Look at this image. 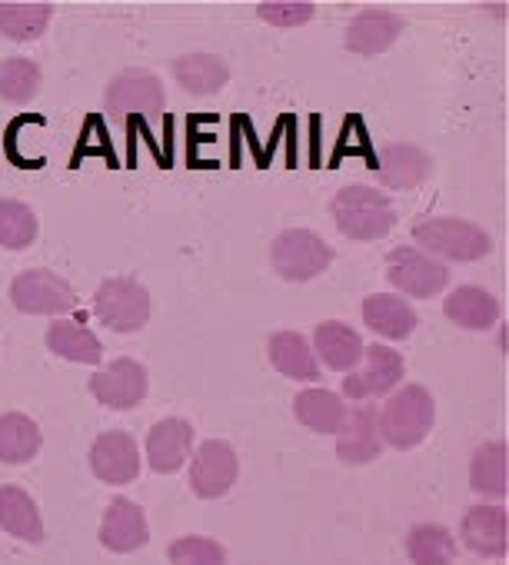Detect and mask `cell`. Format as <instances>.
I'll return each instance as SVG.
<instances>
[{
  "label": "cell",
  "instance_id": "obj_2",
  "mask_svg": "<svg viewBox=\"0 0 509 565\" xmlns=\"http://www.w3.org/2000/svg\"><path fill=\"white\" fill-rule=\"evenodd\" d=\"M330 213L340 226L343 236L370 243V239H383L393 226H396V210L393 200L367 183H350L343 186L333 200H330Z\"/></svg>",
  "mask_w": 509,
  "mask_h": 565
},
{
  "label": "cell",
  "instance_id": "obj_31",
  "mask_svg": "<svg viewBox=\"0 0 509 565\" xmlns=\"http://www.w3.org/2000/svg\"><path fill=\"white\" fill-rule=\"evenodd\" d=\"M41 84H44V74H41L38 61H28V57L0 61V97L4 100L31 104L38 97Z\"/></svg>",
  "mask_w": 509,
  "mask_h": 565
},
{
  "label": "cell",
  "instance_id": "obj_32",
  "mask_svg": "<svg viewBox=\"0 0 509 565\" xmlns=\"http://www.w3.org/2000/svg\"><path fill=\"white\" fill-rule=\"evenodd\" d=\"M38 239V216L21 200H0V246L28 249Z\"/></svg>",
  "mask_w": 509,
  "mask_h": 565
},
{
  "label": "cell",
  "instance_id": "obj_14",
  "mask_svg": "<svg viewBox=\"0 0 509 565\" xmlns=\"http://www.w3.org/2000/svg\"><path fill=\"white\" fill-rule=\"evenodd\" d=\"M193 456V426L187 419H160L147 433V462L160 476L180 472Z\"/></svg>",
  "mask_w": 509,
  "mask_h": 565
},
{
  "label": "cell",
  "instance_id": "obj_9",
  "mask_svg": "<svg viewBox=\"0 0 509 565\" xmlns=\"http://www.w3.org/2000/svg\"><path fill=\"white\" fill-rule=\"evenodd\" d=\"M107 114L114 117H160L167 107V94L157 74L150 71H120L107 84Z\"/></svg>",
  "mask_w": 509,
  "mask_h": 565
},
{
  "label": "cell",
  "instance_id": "obj_22",
  "mask_svg": "<svg viewBox=\"0 0 509 565\" xmlns=\"http://www.w3.org/2000/svg\"><path fill=\"white\" fill-rule=\"evenodd\" d=\"M0 529L11 532L14 539L44 542V519L38 502L31 499V492H24L21 486H0Z\"/></svg>",
  "mask_w": 509,
  "mask_h": 565
},
{
  "label": "cell",
  "instance_id": "obj_6",
  "mask_svg": "<svg viewBox=\"0 0 509 565\" xmlns=\"http://www.w3.org/2000/svg\"><path fill=\"white\" fill-rule=\"evenodd\" d=\"M11 303L31 317H64L77 307V294L51 269H28L11 282Z\"/></svg>",
  "mask_w": 509,
  "mask_h": 565
},
{
  "label": "cell",
  "instance_id": "obj_8",
  "mask_svg": "<svg viewBox=\"0 0 509 565\" xmlns=\"http://www.w3.org/2000/svg\"><path fill=\"white\" fill-rule=\"evenodd\" d=\"M403 373H406V363H403V356L396 350H390L383 343H370V347H363L360 366L347 373L343 396H350L357 403L390 396L403 383Z\"/></svg>",
  "mask_w": 509,
  "mask_h": 565
},
{
  "label": "cell",
  "instance_id": "obj_30",
  "mask_svg": "<svg viewBox=\"0 0 509 565\" xmlns=\"http://www.w3.org/2000/svg\"><path fill=\"white\" fill-rule=\"evenodd\" d=\"M54 4H0V38L28 44L44 38L47 24H51Z\"/></svg>",
  "mask_w": 509,
  "mask_h": 565
},
{
  "label": "cell",
  "instance_id": "obj_5",
  "mask_svg": "<svg viewBox=\"0 0 509 565\" xmlns=\"http://www.w3.org/2000/svg\"><path fill=\"white\" fill-rule=\"evenodd\" d=\"M333 256H337L333 246L314 230H284L271 243V263L290 282L317 279L333 263Z\"/></svg>",
  "mask_w": 509,
  "mask_h": 565
},
{
  "label": "cell",
  "instance_id": "obj_21",
  "mask_svg": "<svg viewBox=\"0 0 509 565\" xmlns=\"http://www.w3.org/2000/svg\"><path fill=\"white\" fill-rule=\"evenodd\" d=\"M267 356H271L274 370L284 373L287 380H300V383H317L320 380V363H317L310 343L294 330L274 333L267 340Z\"/></svg>",
  "mask_w": 509,
  "mask_h": 565
},
{
  "label": "cell",
  "instance_id": "obj_28",
  "mask_svg": "<svg viewBox=\"0 0 509 565\" xmlns=\"http://www.w3.org/2000/svg\"><path fill=\"white\" fill-rule=\"evenodd\" d=\"M44 446L41 426L24 413H4L0 416V462L24 466L31 462Z\"/></svg>",
  "mask_w": 509,
  "mask_h": 565
},
{
  "label": "cell",
  "instance_id": "obj_19",
  "mask_svg": "<svg viewBox=\"0 0 509 565\" xmlns=\"http://www.w3.org/2000/svg\"><path fill=\"white\" fill-rule=\"evenodd\" d=\"M377 173H380L383 186H390V190H413L433 173V160L416 143H386L380 153Z\"/></svg>",
  "mask_w": 509,
  "mask_h": 565
},
{
  "label": "cell",
  "instance_id": "obj_29",
  "mask_svg": "<svg viewBox=\"0 0 509 565\" xmlns=\"http://www.w3.org/2000/svg\"><path fill=\"white\" fill-rule=\"evenodd\" d=\"M406 555L413 565H453L456 562V539L446 525L423 522V525L410 529Z\"/></svg>",
  "mask_w": 509,
  "mask_h": 565
},
{
  "label": "cell",
  "instance_id": "obj_13",
  "mask_svg": "<svg viewBox=\"0 0 509 565\" xmlns=\"http://www.w3.org/2000/svg\"><path fill=\"white\" fill-rule=\"evenodd\" d=\"M337 436V456L347 466H367L383 452V439H380V426H377V406L373 403H360L350 406Z\"/></svg>",
  "mask_w": 509,
  "mask_h": 565
},
{
  "label": "cell",
  "instance_id": "obj_23",
  "mask_svg": "<svg viewBox=\"0 0 509 565\" xmlns=\"http://www.w3.org/2000/svg\"><path fill=\"white\" fill-rule=\"evenodd\" d=\"M509 449L502 439L483 443L469 462V486L486 499H502L509 492Z\"/></svg>",
  "mask_w": 509,
  "mask_h": 565
},
{
  "label": "cell",
  "instance_id": "obj_1",
  "mask_svg": "<svg viewBox=\"0 0 509 565\" xmlns=\"http://www.w3.org/2000/svg\"><path fill=\"white\" fill-rule=\"evenodd\" d=\"M436 423V406L426 386L410 383L390 393V399L383 406H377V426H380V439L390 449H416L423 446V439L430 436Z\"/></svg>",
  "mask_w": 509,
  "mask_h": 565
},
{
  "label": "cell",
  "instance_id": "obj_10",
  "mask_svg": "<svg viewBox=\"0 0 509 565\" xmlns=\"http://www.w3.org/2000/svg\"><path fill=\"white\" fill-rule=\"evenodd\" d=\"M147 393H150V376L130 356L100 366L91 380V396L107 409H134L147 399Z\"/></svg>",
  "mask_w": 509,
  "mask_h": 565
},
{
  "label": "cell",
  "instance_id": "obj_18",
  "mask_svg": "<svg viewBox=\"0 0 509 565\" xmlns=\"http://www.w3.org/2000/svg\"><path fill=\"white\" fill-rule=\"evenodd\" d=\"M363 347H367V343L360 340V333H357L353 327L340 323V320L320 323L317 333H314V343H310L314 356H320V363L330 366L333 373H350V370H357L360 360H363Z\"/></svg>",
  "mask_w": 509,
  "mask_h": 565
},
{
  "label": "cell",
  "instance_id": "obj_25",
  "mask_svg": "<svg viewBox=\"0 0 509 565\" xmlns=\"http://www.w3.org/2000/svg\"><path fill=\"white\" fill-rule=\"evenodd\" d=\"M443 313L463 330H489L499 320V300L483 287H459L446 297Z\"/></svg>",
  "mask_w": 509,
  "mask_h": 565
},
{
  "label": "cell",
  "instance_id": "obj_15",
  "mask_svg": "<svg viewBox=\"0 0 509 565\" xmlns=\"http://www.w3.org/2000/svg\"><path fill=\"white\" fill-rule=\"evenodd\" d=\"M147 542H150L147 512L134 499H124V495L110 499L104 522H100V545L117 555H127V552L144 548Z\"/></svg>",
  "mask_w": 509,
  "mask_h": 565
},
{
  "label": "cell",
  "instance_id": "obj_4",
  "mask_svg": "<svg viewBox=\"0 0 509 565\" xmlns=\"http://www.w3.org/2000/svg\"><path fill=\"white\" fill-rule=\"evenodd\" d=\"M94 313L114 333H137L150 320V294L134 276L104 279L94 297Z\"/></svg>",
  "mask_w": 509,
  "mask_h": 565
},
{
  "label": "cell",
  "instance_id": "obj_11",
  "mask_svg": "<svg viewBox=\"0 0 509 565\" xmlns=\"http://www.w3.org/2000/svg\"><path fill=\"white\" fill-rule=\"evenodd\" d=\"M240 476L236 449L223 439H206L190 456V489L200 499H223Z\"/></svg>",
  "mask_w": 509,
  "mask_h": 565
},
{
  "label": "cell",
  "instance_id": "obj_27",
  "mask_svg": "<svg viewBox=\"0 0 509 565\" xmlns=\"http://www.w3.org/2000/svg\"><path fill=\"white\" fill-rule=\"evenodd\" d=\"M173 77L187 94L210 97L230 81V64L216 54H183L173 61Z\"/></svg>",
  "mask_w": 509,
  "mask_h": 565
},
{
  "label": "cell",
  "instance_id": "obj_20",
  "mask_svg": "<svg viewBox=\"0 0 509 565\" xmlns=\"http://www.w3.org/2000/svg\"><path fill=\"white\" fill-rule=\"evenodd\" d=\"M363 323L383 340H410L413 330L420 327V317L406 300L390 294H373L363 300Z\"/></svg>",
  "mask_w": 509,
  "mask_h": 565
},
{
  "label": "cell",
  "instance_id": "obj_17",
  "mask_svg": "<svg viewBox=\"0 0 509 565\" xmlns=\"http://www.w3.org/2000/svg\"><path fill=\"white\" fill-rule=\"evenodd\" d=\"M403 28H406L403 18L393 11H380V8L363 11L347 24V51L357 57H377L396 44Z\"/></svg>",
  "mask_w": 509,
  "mask_h": 565
},
{
  "label": "cell",
  "instance_id": "obj_12",
  "mask_svg": "<svg viewBox=\"0 0 509 565\" xmlns=\"http://www.w3.org/2000/svg\"><path fill=\"white\" fill-rule=\"evenodd\" d=\"M91 472L107 486H127L140 476V446L130 433H100L91 446Z\"/></svg>",
  "mask_w": 509,
  "mask_h": 565
},
{
  "label": "cell",
  "instance_id": "obj_24",
  "mask_svg": "<svg viewBox=\"0 0 509 565\" xmlns=\"http://www.w3.org/2000/svg\"><path fill=\"white\" fill-rule=\"evenodd\" d=\"M294 416L310 433L330 436V433L340 429V423L347 416V406H343V396L340 393H330V390L314 386V390H300L294 396Z\"/></svg>",
  "mask_w": 509,
  "mask_h": 565
},
{
  "label": "cell",
  "instance_id": "obj_16",
  "mask_svg": "<svg viewBox=\"0 0 509 565\" xmlns=\"http://www.w3.org/2000/svg\"><path fill=\"white\" fill-rule=\"evenodd\" d=\"M463 545L483 558H502L509 548V519L502 505H473L459 522Z\"/></svg>",
  "mask_w": 509,
  "mask_h": 565
},
{
  "label": "cell",
  "instance_id": "obj_33",
  "mask_svg": "<svg viewBox=\"0 0 509 565\" xmlns=\"http://www.w3.org/2000/svg\"><path fill=\"white\" fill-rule=\"evenodd\" d=\"M173 565H226V548L206 535H183L167 548Z\"/></svg>",
  "mask_w": 509,
  "mask_h": 565
},
{
  "label": "cell",
  "instance_id": "obj_34",
  "mask_svg": "<svg viewBox=\"0 0 509 565\" xmlns=\"http://www.w3.org/2000/svg\"><path fill=\"white\" fill-rule=\"evenodd\" d=\"M257 14L274 28H300L314 21L317 4H310V0H264V4H257Z\"/></svg>",
  "mask_w": 509,
  "mask_h": 565
},
{
  "label": "cell",
  "instance_id": "obj_26",
  "mask_svg": "<svg viewBox=\"0 0 509 565\" xmlns=\"http://www.w3.org/2000/svg\"><path fill=\"white\" fill-rule=\"evenodd\" d=\"M47 350L57 353L61 360L84 363V366H97L104 360V343L87 327L64 317L47 327Z\"/></svg>",
  "mask_w": 509,
  "mask_h": 565
},
{
  "label": "cell",
  "instance_id": "obj_7",
  "mask_svg": "<svg viewBox=\"0 0 509 565\" xmlns=\"http://www.w3.org/2000/svg\"><path fill=\"white\" fill-rule=\"evenodd\" d=\"M386 279L400 294H406L413 300H430L439 290H446L449 269H446V263L433 259L420 246H396L386 256Z\"/></svg>",
  "mask_w": 509,
  "mask_h": 565
},
{
  "label": "cell",
  "instance_id": "obj_3",
  "mask_svg": "<svg viewBox=\"0 0 509 565\" xmlns=\"http://www.w3.org/2000/svg\"><path fill=\"white\" fill-rule=\"evenodd\" d=\"M413 239L433 259L449 263H473L492 249V239L483 226L456 216H426L413 226Z\"/></svg>",
  "mask_w": 509,
  "mask_h": 565
}]
</instances>
